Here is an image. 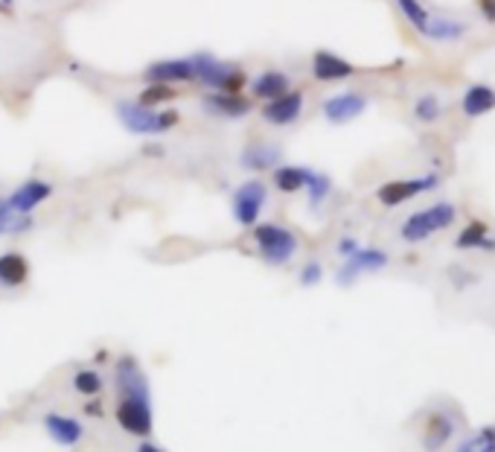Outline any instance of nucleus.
<instances>
[{"label":"nucleus","instance_id":"1","mask_svg":"<svg viewBox=\"0 0 495 452\" xmlns=\"http://www.w3.org/2000/svg\"><path fill=\"white\" fill-rule=\"evenodd\" d=\"M117 117L123 120V126L132 135H163L178 126V111H155L149 106H140L135 100H123L117 106Z\"/></svg>","mask_w":495,"mask_h":452},{"label":"nucleus","instance_id":"2","mask_svg":"<svg viewBox=\"0 0 495 452\" xmlns=\"http://www.w3.org/2000/svg\"><path fill=\"white\" fill-rule=\"evenodd\" d=\"M455 219H457V207L449 202H438L431 207H422L417 213H411L403 222V228H399V237L405 242H422L431 234H438V230L452 228Z\"/></svg>","mask_w":495,"mask_h":452},{"label":"nucleus","instance_id":"3","mask_svg":"<svg viewBox=\"0 0 495 452\" xmlns=\"http://www.w3.org/2000/svg\"><path fill=\"white\" fill-rule=\"evenodd\" d=\"M254 242L259 248V257L271 265L289 263L300 248L298 234L289 228H282V225H274V222H256L254 225Z\"/></svg>","mask_w":495,"mask_h":452},{"label":"nucleus","instance_id":"4","mask_svg":"<svg viewBox=\"0 0 495 452\" xmlns=\"http://www.w3.org/2000/svg\"><path fill=\"white\" fill-rule=\"evenodd\" d=\"M193 62H195V71H198V83L216 88V91H221V94H239L248 83V76L239 71V67L219 62L207 53L193 56Z\"/></svg>","mask_w":495,"mask_h":452},{"label":"nucleus","instance_id":"5","mask_svg":"<svg viewBox=\"0 0 495 452\" xmlns=\"http://www.w3.org/2000/svg\"><path fill=\"white\" fill-rule=\"evenodd\" d=\"M117 423L123 432L135 438H149L155 429V409H152V397H117Z\"/></svg>","mask_w":495,"mask_h":452},{"label":"nucleus","instance_id":"6","mask_svg":"<svg viewBox=\"0 0 495 452\" xmlns=\"http://www.w3.org/2000/svg\"><path fill=\"white\" fill-rule=\"evenodd\" d=\"M268 202V193H265V184L263 181H245L233 193V219L245 228H254L259 222V213Z\"/></svg>","mask_w":495,"mask_h":452},{"label":"nucleus","instance_id":"7","mask_svg":"<svg viewBox=\"0 0 495 452\" xmlns=\"http://www.w3.org/2000/svg\"><path fill=\"white\" fill-rule=\"evenodd\" d=\"M440 184L438 176H422V178H399V181H387L376 190V199H379L385 207H396V204H405L417 196L434 190Z\"/></svg>","mask_w":495,"mask_h":452},{"label":"nucleus","instance_id":"8","mask_svg":"<svg viewBox=\"0 0 495 452\" xmlns=\"http://www.w3.org/2000/svg\"><path fill=\"white\" fill-rule=\"evenodd\" d=\"M391 263V257L382 248H359L356 254L344 257V265L338 269V283L347 286L356 281L359 274H370V272H382L385 265Z\"/></svg>","mask_w":495,"mask_h":452},{"label":"nucleus","instance_id":"9","mask_svg":"<svg viewBox=\"0 0 495 452\" xmlns=\"http://www.w3.org/2000/svg\"><path fill=\"white\" fill-rule=\"evenodd\" d=\"M149 83L172 85V83H198V71L193 59H161L146 67Z\"/></svg>","mask_w":495,"mask_h":452},{"label":"nucleus","instance_id":"10","mask_svg":"<svg viewBox=\"0 0 495 452\" xmlns=\"http://www.w3.org/2000/svg\"><path fill=\"white\" fill-rule=\"evenodd\" d=\"M50 196H53V184H47V181H41V178H30V181H23L21 187L9 196L6 204H9L12 213L30 216V213L35 211V207L44 204L47 199H50Z\"/></svg>","mask_w":495,"mask_h":452},{"label":"nucleus","instance_id":"11","mask_svg":"<svg viewBox=\"0 0 495 452\" xmlns=\"http://www.w3.org/2000/svg\"><path fill=\"white\" fill-rule=\"evenodd\" d=\"M364 109H368V97L356 94V91H344V94H335V97L324 100V117L329 123H335V126L356 120Z\"/></svg>","mask_w":495,"mask_h":452},{"label":"nucleus","instance_id":"12","mask_svg":"<svg viewBox=\"0 0 495 452\" xmlns=\"http://www.w3.org/2000/svg\"><path fill=\"white\" fill-rule=\"evenodd\" d=\"M356 74L347 59H341L338 53H329V50H317L312 56V76L317 83H341V79H350Z\"/></svg>","mask_w":495,"mask_h":452},{"label":"nucleus","instance_id":"13","mask_svg":"<svg viewBox=\"0 0 495 452\" xmlns=\"http://www.w3.org/2000/svg\"><path fill=\"white\" fill-rule=\"evenodd\" d=\"M300 111H303V94L300 91H286L282 97L265 102L263 117L271 126H289V123H294L300 117Z\"/></svg>","mask_w":495,"mask_h":452},{"label":"nucleus","instance_id":"14","mask_svg":"<svg viewBox=\"0 0 495 452\" xmlns=\"http://www.w3.org/2000/svg\"><path fill=\"white\" fill-rule=\"evenodd\" d=\"M44 429L58 447H76L82 440V435H85V426H82L76 417L58 414V412L44 414Z\"/></svg>","mask_w":495,"mask_h":452},{"label":"nucleus","instance_id":"15","mask_svg":"<svg viewBox=\"0 0 495 452\" xmlns=\"http://www.w3.org/2000/svg\"><path fill=\"white\" fill-rule=\"evenodd\" d=\"M455 435V421L446 412H431L422 426V449L426 452H440Z\"/></svg>","mask_w":495,"mask_h":452},{"label":"nucleus","instance_id":"16","mask_svg":"<svg viewBox=\"0 0 495 452\" xmlns=\"http://www.w3.org/2000/svg\"><path fill=\"white\" fill-rule=\"evenodd\" d=\"M30 281V260L18 251L0 254V286L18 289Z\"/></svg>","mask_w":495,"mask_h":452},{"label":"nucleus","instance_id":"17","mask_svg":"<svg viewBox=\"0 0 495 452\" xmlns=\"http://www.w3.org/2000/svg\"><path fill=\"white\" fill-rule=\"evenodd\" d=\"M495 109V91L490 85H473L466 88V94L461 100V111L466 114V117H484V114H490Z\"/></svg>","mask_w":495,"mask_h":452},{"label":"nucleus","instance_id":"18","mask_svg":"<svg viewBox=\"0 0 495 452\" xmlns=\"http://www.w3.org/2000/svg\"><path fill=\"white\" fill-rule=\"evenodd\" d=\"M204 109L213 111V114H221V117H245L248 111H251V102L239 94H210L204 97Z\"/></svg>","mask_w":495,"mask_h":452},{"label":"nucleus","instance_id":"19","mask_svg":"<svg viewBox=\"0 0 495 452\" xmlns=\"http://www.w3.org/2000/svg\"><path fill=\"white\" fill-rule=\"evenodd\" d=\"M466 32H469V24H464V21H455V18H431L422 36L431 39V41H461Z\"/></svg>","mask_w":495,"mask_h":452},{"label":"nucleus","instance_id":"20","mask_svg":"<svg viewBox=\"0 0 495 452\" xmlns=\"http://www.w3.org/2000/svg\"><path fill=\"white\" fill-rule=\"evenodd\" d=\"M254 97L259 100H277L289 91V76L280 71H265L254 79Z\"/></svg>","mask_w":495,"mask_h":452},{"label":"nucleus","instance_id":"21","mask_svg":"<svg viewBox=\"0 0 495 452\" xmlns=\"http://www.w3.org/2000/svg\"><path fill=\"white\" fill-rule=\"evenodd\" d=\"M280 161V149L277 146H265V143H254L248 146L242 152V167L254 170V172H263L271 170Z\"/></svg>","mask_w":495,"mask_h":452},{"label":"nucleus","instance_id":"22","mask_svg":"<svg viewBox=\"0 0 495 452\" xmlns=\"http://www.w3.org/2000/svg\"><path fill=\"white\" fill-rule=\"evenodd\" d=\"M455 246L457 248H487V251H492L495 248V239L490 237V228L484 225V222H469L461 234H457V239H455Z\"/></svg>","mask_w":495,"mask_h":452},{"label":"nucleus","instance_id":"23","mask_svg":"<svg viewBox=\"0 0 495 452\" xmlns=\"http://www.w3.org/2000/svg\"><path fill=\"white\" fill-rule=\"evenodd\" d=\"M306 167H277L274 170V187L282 193H298L306 187Z\"/></svg>","mask_w":495,"mask_h":452},{"label":"nucleus","instance_id":"24","mask_svg":"<svg viewBox=\"0 0 495 452\" xmlns=\"http://www.w3.org/2000/svg\"><path fill=\"white\" fill-rule=\"evenodd\" d=\"M455 452H495V429L492 426L478 429L475 435L464 438L461 444L455 447Z\"/></svg>","mask_w":495,"mask_h":452},{"label":"nucleus","instance_id":"25","mask_svg":"<svg viewBox=\"0 0 495 452\" xmlns=\"http://www.w3.org/2000/svg\"><path fill=\"white\" fill-rule=\"evenodd\" d=\"M74 391H79L82 397H100L102 391V374L93 368H82L74 374Z\"/></svg>","mask_w":495,"mask_h":452},{"label":"nucleus","instance_id":"26","mask_svg":"<svg viewBox=\"0 0 495 452\" xmlns=\"http://www.w3.org/2000/svg\"><path fill=\"white\" fill-rule=\"evenodd\" d=\"M329 190H333V181H329V176H324V172H315V170L306 172V193H309V204L312 207L324 204Z\"/></svg>","mask_w":495,"mask_h":452},{"label":"nucleus","instance_id":"27","mask_svg":"<svg viewBox=\"0 0 495 452\" xmlns=\"http://www.w3.org/2000/svg\"><path fill=\"white\" fill-rule=\"evenodd\" d=\"M396 4H399V9H403V15L408 18V24L422 36V32H426V27H429V21H431L429 9L422 6L420 0H396Z\"/></svg>","mask_w":495,"mask_h":452},{"label":"nucleus","instance_id":"28","mask_svg":"<svg viewBox=\"0 0 495 452\" xmlns=\"http://www.w3.org/2000/svg\"><path fill=\"white\" fill-rule=\"evenodd\" d=\"M32 228V219L30 216H21V213H12L6 202H0V234H21V230Z\"/></svg>","mask_w":495,"mask_h":452},{"label":"nucleus","instance_id":"29","mask_svg":"<svg viewBox=\"0 0 495 452\" xmlns=\"http://www.w3.org/2000/svg\"><path fill=\"white\" fill-rule=\"evenodd\" d=\"M414 117L422 120V123L440 120V117H443V102H440V97H434V94L420 97V100L414 102Z\"/></svg>","mask_w":495,"mask_h":452},{"label":"nucleus","instance_id":"30","mask_svg":"<svg viewBox=\"0 0 495 452\" xmlns=\"http://www.w3.org/2000/svg\"><path fill=\"white\" fill-rule=\"evenodd\" d=\"M175 97V91L169 85H161V83H149V88L140 94V106H149V109H155L158 102H169Z\"/></svg>","mask_w":495,"mask_h":452},{"label":"nucleus","instance_id":"31","mask_svg":"<svg viewBox=\"0 0 495 452\" xmlns=\"http://www.w3.org/2000/svg\"><path fill=\"white\" fill-rule=\"evenodd\" d=\"M321 277H324V269H321V263H306L303 265V272H300V283L303 286H317L321 283Z\"/></svg>","mask_w":495,"mask_h":452},{"label":"nucleus","instance_id":"32","mask_svg":"<svg viewBox=\"0 0 495 452\" xmlns=\"http://www.w3.org/2000/svg\"><path fill=\"white\" fill-rule=\"evenodd\" d=\"M359 248H361L359 239H352V237H344V239L338 242V254H341V257H350V254H356Z\"/></svg>","mask_w":495,"mask_h":452},{"label":"nucleus","instance_id":"33","mask_svg":"<svg viewBox=\"0 0 495 452\" xmlns=\"http://www.w3.org/2000/svg\"><path fill=\"white\" fill-rule=\"evenodd\" d=\"M135 452H167V449H161L158 444H152L149 438H143V440H140V444H137V449H135Z\"/></svg>","mask_w":495,"mask_h":452},{"label":"nucleus","instance_id":"34","mask_svg":"<svg viewBox=\"0 0 495 452\" xmlns=\"http://www.w3.org/2000/svg\"><path fill=\"white\" fill-rule=\"evenodd\" d=\"M478 6L484 9L487 21H495V0H478Z\"/></svg>","mask_w":495,"mask_h":452}]
</instances>
